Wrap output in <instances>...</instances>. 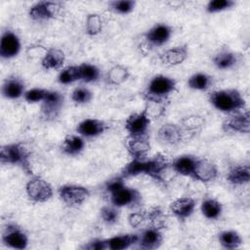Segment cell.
Listing matches in <instances>:
<instances>
[{
    "instance_id": "obj_15",
    "label": "cell",
    "mask_w": 250,
    "mask_h": 250,
    "mask_svg": "<svg viewBox=\"0 0 250 250\" xmlns=\"http://www.w3.org/2000/svg\"><path fill=\"white\" fill-rule=\"evenodd\" d=\"M64 98L59 91L49 90L41 103V113L47 120L57 118L62 108Z\"/></svg>"
},
{
    "instance_id": "obj_26",
    "label": "cell",
    "mask_w": 250,
    "mask_h": 250,
    "mask_svg": "<svg viewBox=\"0 0 250 250\" xmlns=\"http://www.w3.org/2000/svg\"><path fill=\"white\" fill-rule=\"evenodd\" d=\"M139 235L135 233H124L114 235L105 239L106 249L109 250H124L130 248L134 244L138 243Z\"/></svg>"
},
{
    "instance_id": "obj_8",
    "label": "cell",
    "mask_w": 250,
    "mask_h": 250,
    "mask_svg": "<svg viewBox=\"0 0 250 250\" xmlns=\"http://www.w3.org/2000/svg\"><path fill=\"white\" fill-rule=\"evenodd\" d=\"M150 125V115L148 106L143 110L131 113L125 120L124 128L128 136H146Z\"/></svg>"
},
{
    "instance_id": "obj_25",
    "label": "cell",
    "mask_w": 250,
    "mask_h": 250,
    "mask_svg": "<svg viewBox=\"0 0 250 250\" xmlns=\"http://www.w3.org/2000/svg\"><path fill=\"white\" fill-rule=\"evenodd\" d=\"M226 180L233 186L246 185L250 181V167L248 164H236L229 168Z\"/></svg>"
},
{
    "instance_id": "obj_21",
    "label": "cell",
    "mask_w": 250,
    "mask_h": 250,
    "mask_svg": "<svg viewBox=\"0 0 250 250\" xmlns=\"http://www.w3.org/2000/svg\"><path fill=\"white\" fill-rule=\"evenodd\" d=\"M163 240V235L161 232V229L156 227H147L145 229L141 235H139L138 244L139 247L146 250H151L158 248Z\"/></svg>"
},
{
    "instance_id": "obj_7",
    "label": "cell",
    "mask_w": 250,
    "mask_h": 250,
    "mask_svg": "<svg viewBox=\"0 0 250 250\" xmlns=\"http://www.w3.org/2000/svg\"><path fill=\"white\" fill-rule=\"evenodd\" d=\"M63 4L57 1H39L28 10V16L35 21H47L56 19L62 12Z\"/></svg>"
},
{
    "instance_id": "obj_23",
    "label": "cell",
    "mask_w": 250,
    "mask_h": 250,
    "mask_svg": "<svg viewBox=\"0 0 250 250\" xmlns=\"http://www.w3.org/2000/svg\"><path fill=\"white\" fill-rule=\"evenodd\" d=\"M65 62L64 52L59 48H49L41 59V66L46 70H61Z\"/></svg>"
},
{
    "instance_id": "obj_22",
    "label": "cell",
    "mask_w": 250,
    "mask_h": 250,
    "mask_svg": "<svg viewBox=\"0 0 250 250\" xmlns=\"http://www.w3.org/2000/svg\"><path fill=\"white\" fill-rule=\"evenodd\" d=\"M25 91L24 82L18 76L7 77L1 87L2 96L8 100H18L23 97Z\"/></svg>"
},
{
    "instance_id": "obj_18",
    "label": "cell",
    "mask_w": 250,
    "mask_h": 250,
    "mask_svg": "<svg viewBox=\"0 0 250 250\" xmlns=\"http://www.w3.org/2000/svg\"><path fill=\"white\" fill-rule=\"evenodd\" d=\"M107 129V124L98 118H85L80 121L75 131L83 138H96L103 135Z\"/></svg>"
},
{
    "instance_id": "obj_2",
    "label": "cell",
    "mask_w": 250,
    "mask_h": 250,
    "mask_svg": "<svg viewBox=\"0 0 250 250\" xmlns=\"http://www.w3.org/2000/svg\"><path fill=\"white\" fill-rule=\"evenodd\" d=\"M208 102L217 110L230 114L241 111L246 106V101L240 91L234 88L214 90L208 95Z\"/></svg>"
},
{
    "instance_id": "obj_38",
    "label": "cell",
    "mask_w": 250,
    "mask_h": 250,
    "mask_svg": "<svg viewBox=\"0 0 250 250\" xmlns=\"http://www.w3.org/2000/svg\"><path fill=\"white\" fill-rule=\"evenodd\" d=\"M100 216H101L103 222L105 223L106 225H109V226L114 225L118 222L119 217H120L119 208L115 207L112 204L104 205L100 210Z\"/></svg>"
},
{
    "instance_id": "obj_31",
    "label": "cell",
    "mask_w": 250,
    "mask_h": 250,
    "mask_svg": "<svg viewBox=\"0 0 250 250\" xmlns=\"http://www.w3.org/2000/svg\"><path fill=\"white\" fill-rule=\"evenodd\" d=\"M130 77V70L122 64L111 66L106 73V81L108 84L118 86L125 83Z\"/></svg>"
},
{
    "instance_id": "obj_29",
    "label": "cell",
    "mask_w": 250,
    "mask_h": 250,
    "mask_svg": "<svg viewBox=\"0 0 250 250\" xmlns=\"http://www.w3.org/2000/svg\"><path fill=\"white\" fill-rule=\"evenodd\" d=\"M212 84L213 77L205 72H195L188 79V87L194 91H207L210 89Z\"/></svg>"
},
{
    "instance_id": "obj_4",
    "label": "cell",
    "mask_w": 250,
    "mask_h": 250,
    "mask_svg": "<svg viewBox=\"0 0 250 250\" xmlns=\"http://www.w3.org/2000/svg\"><path fill=\"white\" fill-rule=\"evenodd\" d=\"M176 88L177 82L173 77L164 74H156L148 81L144 91V97L147 102L163 103L175 92Z\"/></svg>"
},
{
    "instance_id": "obj_5",
    "label": "cell",
    "mask_w": 250,
    "mask_h": 250,
    "mask_svg": "<svg viewBox=\"0 0 250 250\" xmlns=\"http://www.w3.org/2000/svg\"><path fill=\"white\" fill-rule=\"evenodd\" d=\"M25 193L31 202L44 203L53 197L54 190L47 180L38 175H32L25 184Z\"/></svg>"
},
{
    "instance_id": "obj_28",
    "label": "cell",
    "mask_w": 250,
    "mask_h": 250,
    "mask_svg": "<svg viewBox=\"0 0 250 250\" xmlns=\"http://www.w3.org/2000/svg\"><path fill=\"white\" fill-rule=\"evenodd\" d=\"M202 215L208 220H218L223 213V205L216 198H205L200 205Z\"/></svg>"
},
{
    "instance_id": "obj_40",
    "label": "cell",
    "mask_w": 250,
    "mask_h": 250,
    "mask_svg": "<svg viewBox=\"0 0 250 250\" xmlns=\"http://www.w3.org/2000/svg\"><path fill=\"white\" fill-rule=\"evenodd\" d=\"M234 6L235 2L233 0H211L206 4L205 10L209 14H216L229 10Z\"/></svg>"
},
{
    "instance_id": "obj_43",
    "label": "cell",
    "mask_w": 250,
    "mask_h": 250,
    "mask_svg": "<svg viewBox=\"0 0 250 250\" xmlns=\"http://www.w3.org/2000/svg\"><path fill=\"white\" fill-rule=\"evenodd\" d=\"M145 220V214H141V213H132L130 214V216L128 217V222L129 224L136 228L139 225H141V223Z\"/></svg>"
},
{
    "instance_id": "obj_6",
    "label": "cell",
    "mask_w": 250,
    "mask_h": 250,
    "mask_svg": "<svg viewBox=\"0 0 250 250\" xmlns=\"http://www.w3.org/2000/svg\"><path fill=\"white\" fill-rule=\"evenodd\" d=\"M60 199L70 207L82 205L90 196V190L84 186L66 184L62 185L58 189Z\"/></svg>"
},
{
    "instance_id": "obj_17",
    "label": "cell",
    "mask_w": 250,
    "mask_h": 250,
    "mask_svg": "<svg viewBox=\"0 0 250 250\" xmlns=\"http://www.w3.org/2000/svg\"><path fill=\"white\" fill-rule=\"evenodd\" d=\"M125 147L131 159H146L151 146L147 135L128 136L125 142Z\"/></svg>"
},
{
    "instance_id": "obj_12",
    "label": "cell",
    "mask_w": 250,
    "mask_h": 250,
    "mask_svg": "<svg viewBox=\"0 0 250 250\" xmlns=\"http://www.w3.org/2000/svg\"><path fill=\"white\" fill-rule=\"evenodd\" d=\"M173 34V28L164 22L153 24L144 33L146 43L151 47H161L165 45Z\"/></svg>"
},
{
    "instance_id": "obj_30",
    "label": "cell",
    "mask_w": 250,
    "mask_h": 250,
    "mask_svg": "<svg viewBox=\"0 0 250 250\" xmlns=\"http://www.w3.org/2000/svg\"><path fill=\"white\" fill-rule=\"evenodd\" d=\"M218 241L225 249H236L243 243L241 235L233 229L223 230L218 234Z\"/></svg>"
},
{
    "instance_id": "obj_16",
    "label": "cell",
    "mask_w": 250,
    "mask_h": 250,
    "mask_svg": "<svg viewBox=\"0 0 250 250\" xmlns=\"http://www.w3.org/2000/svg\"><path fill=\"white\" fill-rule=\"evenodd\" d=\"M219 170L217 165L207 158L196 159L191 179L203 184H208L217 179Z\"/></svg>"
},
{
    "instance_id": "obj_13",
    "label": "cell",
    "mask_w": 250,
    "mask_h": 250,
    "mask_svg": "<svg viewBox=\"0 0 250 250\" xmlns=\"http://www.w3.org/2000/svg\"><path fill=\"white\" fill-rule=\"evenodd\" d=\"M156 139L162 146H175L186 140V136L180 126L176 123L163 124L156 133Z\"/></svg>"
},
{
    "instance_id": "obj_41",
    "label": "cell",
    "mask_w": 250,
    "mask_h": 250,
    "mask_svg": "<svg viewBox=\"0 0 250 250\" xmlns=\"http://www.w3.org/2000/svg\"><path fill=\"white\" fill-rule=\"evenodd\" d=\"M48 89L45 88H39V87H34L31 89H28L25 91L23 95V99L25 102L29 104H37V103H42L43 100L45 99Z\"/></svg>"
},
{
    "instance_id": "obj_19",
    "label": "cell",
    "mask_w": 250,
    "mask_h": 250,
    "mask_svg": "<svg viewBox=\"0 0 250 250\" xmlns=\"http://www.w3.org/2000/svg\"><path fill=\"white\" fill-rule=\"evenodd\" d=\"M169 208L174 217L185 221L193 214L196 208V200L189 196H181L173 200Z\"/></svg>"
},
{
    "instance_id": "obj_39",
    "label": "cell",
    "mask_w": 250,
    "mask_h": 250,
    "mask_svg": "<svg viewBox=\"0 0 250 250\" xmlns=\"http://www.w3.org/2000/svg\"><path fill=\"white\" fill-rule=\"evenodd\" d=\"M92 99H93L92 91L85 86L76 87L71 93V101L75 104H89L92 101Z\"/></svg>"
},
{
    "instance_id": "obj_24",
    "label": "cell",
    "mask_w": 250,
    "mask_h": 250,
    "mask_svg": "<svg viewBox=\"0 0 250 250\" xmlns=\"http://www.w3.org/2000/svg\"><path fill=\"white\" fill-rule=\"evenodd\" d=\"M196 159V156L190 154L180 155L171 162V168L175 173L181 176L191 178Z\"/></svg>"
},
{
    "instance_id": "obj_33",
    "label": "cell",
    "mask_w": 250,
    "mask_h": 250,
    "mask_svg": "<svg viewBox=\"0 0 250 250\" xmlns=\"http://www.w3.org/2000/svg\"><path fill=\"white\" fill-rule=\"evenodd\" d=\"M79 80L84 83H94L99 80L101 76L100 68L89 62H82L78 64Z\"/></svg>"
},
{
    "instance_id": "obj_3",
    "label": "cell",
    "mask_w": 250,
    "mask_h": 250,
    "mask_svg": "<svg viewBox=\"0 0 250 250\" xmlns=\"http://www.w3.org/2000/svg\"><path fill=\"white\" fill-rule=\"evenodd\" d=\"M0 161L3 165L18 166L27 175H33L30 153L22 143H11L2 146L0 149Z\"/></svg>"
},
{
    "instance_id": "obj_34",
    "label": "cell",
    "mask_w": 250,
    "mask_h": 250,
    "mask_svg": "<svg viewBox=\"0 0 250 250\" xmlns=\"http://www.w3.org/2000/svg\"><path fill=\"white\" fill-rule=\"evenodd\" d=\"M146 159H131L121 170L120 176L124 179L145 175Z\"/></svg>"
},
{
    "instance_id": "obj_32",
    "label": "cell",
    "mask_w": 250,
    "mask_h": 250,
    "mask_svg": "<svg viewBox=\"0 0 250 250\" xmlns=\"http://www.w3.org/2000/svg\"><path fill=\"white\" fill-rule=\"evenodd\" d=\"M213 64L218 69H229L235 65L237 62V57L236 55L229 50H223L217 53L213 59H212Z\"/></svg>"
},
{
    "instance_id": "obj_10",
    "label": "cell",
    "mask_w": 250,
    "mask_h": 250,
    "mask_svg": "<svg viewBox=\"0 0 250 250\" xmlns=\"http://www.w3.org/2000/svg\"><path fill=\"white\" fill-rule=\"evenodd\" d=\"M222 129L226 133L248 134L250 131V117L248 110L228 114V117L222 123Z\"/></svg>"
},
{
    "instance_id": "obj_20",
    "label": "cell",
    "mask_w": 250,
    "mask_h": 250,
    "mask_svg": "<svg viewBox=\"0 0 250 250\" xmlns=\"http://www.w3.org/2000/svg\"><path fill=\"white\" fill-rule=\"evenodd\" d=\"M188 57V45H177L159 55V61L167 66H176L183 63Z\"/></svg>"
},
{
    "instance_id": "obj_1",
    "label": "cell",
    "mask_w": 250,
    "mask_h": 250,
    "mask_svg": "<svg viewBox=\"0 0 250 250\" xmlns=\"http://www.w3.org/2000/svg\"><path fill=\"white\" fill-rule=\"evenodd\" d=\"M121 176L108 180L104 186L105 192L109 196L110 204L117 208L139 206L142 201V193L133 188L127 187Z\"/></svg>"
},
{
    "instance_id": "obj_36",
    "label": "cell",
    "mask_w": 250,
    "mask_h": 250,
    "mask_svg": "<svg viewBox=\"0 0 250 250\" xmlns=\"http://www.w3.org/2000/svg\"><path fill=\"white\" fill-rule=\"evenodd\" d=\"M103 29V19L99 14L91 13L85 20V32L89 36L98 35Z\"/></svg>"
},
{
    "instance_id": "obj_35",
    "label": "cell",
    "mask_w": 250,
    "mask_h": 250,
    "mask_svg": "<svg viewBox=\"0 0 250 250\" xmlns=\"http://www.w3.org/2000/svg\"><path fill=\"white\" fill-rule=\"evenodd\" d=\"M79 80L78 64H71L62 68L58 74V82L62 85H68Z\"/></svg>"
},
{
    "instance_id": "obj_27",
    "label": "cell",
    "mask_w": 250,
    "mask_h": 250,
    "mask_svg": "<svg viewBox=\"0 0 250 250\" xmlns=\"http://www.w3.org/2000/svg\"><path fill=\"white\" fill-rule=\"evenodd\" d=\"M85 148L84 138L78 134L66 135L62 144V150L68 156H76Z\"/></svg>"
},
{
    "instance_id": "obj_14",
    "label": "cell",
    "mask_w": 250,
    "mask_h": 250,
    "mask_svg": "<svg viewBox=\"0 0 250 250\" xmlns=\"http://www.w3.org/2000/svg\"><path fill=\"white\" fill-rule=\"evenodd\" d=\"M21 50L20 37L13 30H4L0 39V57L2 60H11L16 58Z\"/></svg>"
},
{
    "instance_id": "obj_42",
    "label": "cell",
    "mask_w": 250,
    "mask_h": 250,
    "mask_svg": "<svg viewBox=\"0 0 250 250\" xmlns=\"http://www.w3.org/2000/svg\"><path fill=\"white\" fill-rule=\"evenodd\" d=\"M84 248L89 250H104L106 249L105 239H102V238L92 239L84 246Z\"/></svg>"
},
{
    "instance_id": "obj_37",
    "label": "cell",
    "mask_w": 250,
    "mask_h": 250,
    "mask_svg": "<svg viewBox=\"0 0 250 250\" xmlns=\"http://www.w3.org/2000/svg\"><path fill=\"white\" fill-rule=\"evenodd\" d=\"M137 2L133 0H114L108 3V8L119 15H128L134 11Z\"/></svg>"
},
{
    "instance_id": "obj_11",
    "label": "cell",
    "mask_w": 250,
    "mask_h": 250,
    "mask_svg": "<svg viewBox=\"0 0 250 250\" xmlns=\"http://www.w3.org/2000/svg\"><path fill=\"white\" fill-rule=\"evenodd\" d=\"M171 167V162L165 154L157 153L149 159H146L145 175L158 183H164L165 173Z\"/></svg>"
},
{
    "instance_id": "obj_9",
    "label": "cell",
    "mask_w": 250,
    "mask_h": 250,
    "mask_svg": "<svg viewBox=\"0 0 250 250\" xmlns=\"http://www.w3.org/2000/svg\"><path fill=\"white\" fill-rule=\"evenodd\" d=\"M2 243L12 249L23 250L28 246V237L16 224H7L2 231Z\"/></svg>"
}]
</instances>
